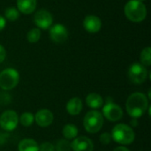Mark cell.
I'll return each mask as SVG.
<instances>
[{
    "instance_id": "obj_27",
    "label": "cell",
    "mask_w": 151,
    "mask_h": 151,
    "mask_svg": "<svg viewBox=\"0 0 151 151\" xmlns=\"http://www.w3.org/2000/svg\"><path fill=\"white\" fill-rule=\"evenodd\" d=\"M6 26V19H4V17H3L2 15H0V31H2Z\"/></svg>"
},
{
    "instance_id": "obj_2",
    "label": "cell",
    "mask_w": 151,
    "mask_h": 151,
    "mask_svg": "<svg viewBox=\"0 0 151 151\" xmlns=\"http://www.w3.org/2000/svg\"><path fill=\"white\" fill-rule=\"evenodd\" d=\"M124 12L126 17L134 23L142 22L147 17L146 5L139 0H129L124 7Z\"/></svg>"
},
{
    "instance_id": "obj_28",
    "label": "cell",
    "mask_w": 151,
    "mask_h": 151,
    "mask_svg": "<svg viewBox=\"0 0 151 151\" xmlns=\"http://www.w3.org/2000/svg\"><path fill=\"white\" fill-rule=\"evenodd\" d=\"M113 151H130L127 147H125V146H119V147H117L115 150Z\"/></svg>"
},
{
    "instance_id": "obj_19",
    "label": "cell",
    "mask_w": 151,
    "mask_h": 151,
    "mask_svg": "<svg viewBox=\"0 0 151 151\" xmlns=\"http://www.w3.org/2000/svg\"><path fill=\"white\" fill-rule=\"evenodd\" d=\"M19 121L21 124V126L28 127L33 125L35 121V115L31 112H24L20 115Z\"/></svg>"
},
{
    "instance_id": "obj_26",
    "label": "cell",
    "mask_w": 151,
    "mask_h": 151,
    "mask_svg": "<svg viewBox=\"0 0 151 151\" xmlns=\"http://www.w3.org/2000/svg\"><path fill=\"white\" fill-rule=\"evenodd\" d=\"M6 58V50L3 45L0 44V63L4 62Z\"/></svg>"
},
{
    "instance_id": "obj_24",
    "label": "cell",
    "mask_w": 151,
    "mask_h": 151,
    "mask_svg": "<svg viewBox=\"0 0 151 151\" xmlns=\"http://www.w3.org/2000/svg\"><path fill=\"white\" fill-rule=\"evenodd\" d=\"M99 141L102 144L104 145H108L112 142V138H111V134L109 133H104L100 135L99 137Z\"/></svg>"
},
{
    "instance_id": "obj_14",
    "label": "cell",
    "mask_w": 151,
    "mask_h": 151,
    "mask_svg": "<svg viewBox=\"0 0 151 151\" xmlns=\"http://www.w3.org/2000/svg\"><path fill=\"white\" fill-rule=\"evenodd\" d=\"M16 4L17 9L19 12L28 15L35 11L37 0H17Z\"/></svg>"
},
{
    "instance_id": "obj_30",
    "label": "cell",
    "mask_w": 151,
    "mask_h": 151,
    "mask_svg": "<svg viewBox=\"0 0 151 151\" xmlns=\"http://www.w3.org/2000/svg\"><path fill=\"white\" fill-rule=\"evenodd\" d=\"M139 1H142V2H143V1H145V0H139Z\"/></svg>"
},
{
    "instance_id": "obj_17",
    "label": "cell",
    "mask_w": 151,
    "mask_h": 151,
    "mask_svg": "<svg viewBox=\"0 0 151 151\" xmlns=\"http://www.w3.org/2000/svg\"><path fill=\"white\" fill-rule=\"evenodd\" d=\"M19 151H39V145L34 139H23L18 144Z\"/></svg>"
},
{
    "instance_id": "obj_15",
    "label": "cell",
    "mask_w": 151,
    "mask_h": 151,
    "mask_svg": "<svg viewBox=\"0 0 151 151\" xmlns=\"http://www.w3.org/2000/svg\"><path fill=\"white\" fill-rule=\"evenodd\" d=\"M66 111L71 116H77L79 115L83 108L82 101L79 97H73L71 98L66 104Z\"/></svg>"
},
{
    "instance_id": "obj_7",
    "label": "cell",
    "mask_w": 151,
    "mask_h": 151,
    "mask_svg": "<svg viewBox=\"0 0 151 151\" xmlns=\"http://www.w3.org/2000/svg\"><path fill=\"white\" fill-rule=\"evenodd\" d=\"M19 123V116L16 111L8 110L2 113L0 117V127L3 130L12 132L15 130Z\"/></svg>"
},
{
    "instance_id": "obj_9",
    "label": "cell",
    "mask_w": 151,
    "mask_h": 151,
    "mask_svg": "<svg viewBox=\"0 0 151 151\" xmlns=\"http://www.w3.org/2000/svg\"><path fill=\"white\" fill-rule=\"evenodd\" d=\"M34 21L39 29H48L52 26L53 17L49 11L45 9H40L35 12Z\"/></svg>"
},
{
    "instance_id": "obj_25",
    "label": "cell",
    "mask_w": 151,
    "mask_h": 151,
    "mask_svg": "<svg viewBox=\"0 0 151 151\" xmlns=\"http://www.w3.org/2000/svg\"><path fill=\"white\" fill-rule=\"evenodd\" d=\"M39 151H55V147L51 142H45L39 145Z\"/></svg>"
},
{
    "instance_id": "obj_5",
    "label": "cell",
    "mask_w": 151,
    "mask_h": 151,
    "mask_svg": "<svg viewBox=\"0 0 151 151\" xmlns=\"http://www.w3.org/2000/svg\"><path fill=\"white\" fill-rule=\"evenodd\" d=\"M19 81V73L14 68H5L0 73V88L3 90L13 89Z\"/></svg>"
},
{
    "instance_id": "obj_21",
    "label": "cell",
    "mask_w": 151,
    "mask_h": 151,
    "mask_svg": "<svg viewBox=\"0 0 151 151\" xmlns=\"http://www.w3.org/2000/svg\"><path fill=\"white\" fill-rule=\"evenodd\" d=\"M19 17V12L15 7H7L4 11V19L9 21H15Z\"/></svg>"
},
{
    "instance_id": "obj_20",
    "label": "cell",
    "mask_w": 151,
    "mask_h": 151,
    "mask_svg": "<svg viewBox=\"0 0 151 151\" xmlns=\"http://www.w3.org/2000/svg\"><path fill=\"white\" fill-rule=\"evenodd\" d=\"M141 64L144 66H150L151 65V49L150 47L144 48L140 55Z\"/></svg>"
},
{
    "instance_id": "obj_29",
    "label": "cell",
    "mask_w": 151,
    "mask_h": 151,
    "mask_svg": "<svg viewBox=\"0 0 151 151\" xmlns=\"http://www.w3.org/2000/svg\"><path fill=\"white\" fill-rule=\"evenodd\" d=\"M131 125L133 127H137L138 126V120L136 119H133L132 121H131Z\"/></svg>"
},
{
    "instance_id": "obj_23",
    "label": "cell",
    "mask_w": 151,
    "mask_h": 151,
    "mask_svg": "<svg viewBox=\"0 0 151 151\" xmlns=\"http://www.w3.org/2000/svg\"><path fill=\"white\" fill-rule=\"evenodd\" d=\"M55 151H71V143L68 142V140L61 139L58 140L56 143Z\"/></svg>"
},
{
    "instance_id": "obj_4",
    "label": "cell",
    "mask_w": 151,
    "mask_h": 151,
    "mask_svg": "<svg viewBox=\"0 0 151 151\" xmlns=\"http://www.w3.org/2000/svg\"><path fill=\"white\" fill-rule=\"evenodd\" d=\"M103 126L104 116L100 111L96 110H92L87 112L83 119V127L88 133L96 134L102 129Z\"/></svg>"
},
{
    "instance_id": "obj_3",
    "label": "cell",
    "mask_w": 151,
    "mask_h": 151,
    "mask_svg": "<svg viewBox=\"0 0 151 151\" xmlns=\"http://www.w3.org/2000/svg\"><path fill=\"white\" fill-rule=\"evenodd\" d=\"M112 141L119 144L129 145L134 142L135 139V134L133 128L127 124H117L111 131Z\"/></svg>"
},
{
    "instance_id": "obj_6",
    "label": "cell",
    "mask_w": 151,
    "mask_h": 151,
    "mask_svg": "<svg viewBox=\"0 0 151 151\" xmlns=\"http://www.w3.org/2000/svg\"><path fill=\"white\" fill-rule=\"evenodd\" d=\"M128 78L134 84L140 85L146 81L149 72L143 65L141 63H134L128 69Z\"/></svg>"
},
{
    "instance_id": "obj_16",
    "label": "cell",
    "mask_w": 151,
    "mask_h": 151,
    "mask_svg": "<svg viewBox=\"0 0 151 151\" xmlns=\"http://www.w3.org/2000/svg\"><path fill=\"white\" fill-rule=\"evenodd\" d=\"M86 104L89 108L96 110L104 105V99L102 96L97 93H89L86 96Z\"/></svg>"
},
{
    "instance_id": "obj_18",
    "label": "cell",
    "mask_w": 151,
    "mask_h": 151,
    "mask_svg": "<svg viewBox=\"0 0 151 151\" xmlns=\"http://www.w3.org/2000/svg\"><path fill=\"white\" fill-rule=\"evenodd\" d=\"M63 136L65 140H73L78 136L79 130L77 127L73 124H66L64 126L62 130Z\"/></svg>"
},
{
    "instance_id": "obj_22",
    "label": "cell",
    "mask_w": 151,
    "mask_h": 151,
    "mask_svg": "<svg viewBox=\"0 0 151 151\" xmlns=\"http://www.w3.org/2000/svg\"><path fill=\"white\" fill-rule=\"evenodd\" d=\"M40 38H41V29H39L38 27L31 28L27 35V39L30 43L37 42L40 40Z\"/></svg>"
},
{
    "instance_id": "obj_13",
    "label": "cell",
    "mask_w": 151,
    "mask_h": 151,
    "mask_svg": "<svg viewBox=\"0 0 151 151\" xmlns=\"http://www.w3.org/2000/svg\"><path fill=\"white\" fill-rule=\"evenodd\" d=\"M83 27L90 34L97 33L102 28V20L96 15H88L83 20Z\"/></svg>"
},
{
    "instance_id": "obj_8",
    "label": "cell",
    "mask_w": 151,
    "mask_h": 151,
    "mask_svg": "<svg viewBox=\"0 0 151 151\" xmlns=\"http://www.w3.org/2000/svg\"><path fill=\"white\" fill-rule=\"evenodd\" d=\"M103 116L106 119L116 122L122 119L123 117V111L121 107L112 102H107L103 107Z\"/></svg>"
},
{
    "instance_id": "obj_1",
    "label": "cell",
    "mask_w": 151,
    "mask_h": 151,
    "mask_svg": "<svg viewBox=\"0 0 151 151\" xmlns=\"http://www.w3.org/2000/svg\"><path fill=\"white\" fill-rule=\"evenodd\" d=\"M150 107L149 98L147 96L141 92H134L131 94L126 103V109L128 115L132 119H139Z\"/></svg>"
},
{
    "instance_id": "obj_11",
    "label": "cell",
    "mask_w": 151,
    "mask_h": 151,
    "mask_svg": "<svg viewBox=\"0 0 151 151\" xmlns=\"http://www.w3.org/2000/svg\"><path fill=\"white\" fill-rule=\"evenodd\" d=\"M71 149L73 151H93L94 143L87 136H77L71 143Z\"/></svg>"
},
{
    "instance_id": "obj_12",
    "label": "cell",
    "mask_w": 151,
    "mask_h": 151,
    "mask_svg": "<svg viewBox=\"0 0 151 151\" xmlns=\"http://www.w3.org/2000/svg\"><path fill=\"white\" fill-rule=\"evenodd\" d=\"M54 114L48 109H41L35 115V123L41 127H47L53 123Z\"/></svg>"
},
{
    "instance_id": "obj_10",
    "label": "cell",
    "mask_w": 151,
    "mask_h": 151,
    "mask_svg": "<svg viewBox=\"0 0 151 151\" xmlns=\"http://www.w3.org/2000/svg\"><path fill=\"white\" fill-rule=\"evenodd\" d=\"M50 38L55 43H63L68 38V30L62 24H55L50 27Z\"/></svg>"
}]
</instances>
